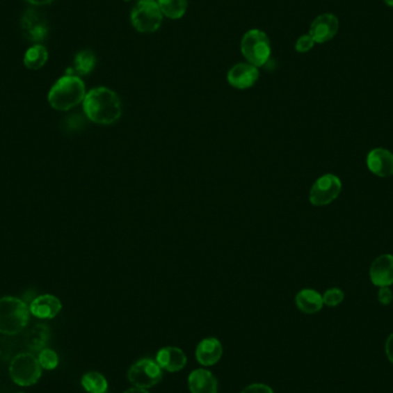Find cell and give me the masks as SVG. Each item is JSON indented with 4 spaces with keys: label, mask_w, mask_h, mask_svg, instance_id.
Wrapping results in <instances>:
<instances>
[{
    "label": "cell",
    "mask_w": 393,
    "mask_h": 393,
    "mask_svg": "<svg viewBox=\"0 0 393 393\" xmlns=\"http://www.w3.org/2000/svg\"><path fill=\"white\" fill-rule=\"evenodd\" d=\"M10 378L20 387H31L42 376V366L38 358L30 353L17 354L10 364Z\"/></svg>",
    "instance_id": "cell-5"
},
{
    "label": "cell",
    "mask_w": 393,
    "mask_h": 393,
    "mask_svg": "<svg viewBox=\"0 0 393 393\" xmlns=\"http://www.w3.org/2000/svg\"><path fill=\"white\" fill-rule=\"evenodd\" d=\"M259 75L258 67L248 63H237L229 70L228 82L236 89H248L255 86Z\"/></svg>",
    "instance_id": "cell-11"
},
{
    "label": "cell",
    "mask_w": 393,
    "mask_h": 393,
    "mask_svg": "<svg viewBox=\"0 0 393 393\" xmlns=\"http://www.w3.org/2000/svg\"><path fill=\"white\" fill-rule=\"evenodd\" d=\"M28 1L33 5H36V6H42V5L52 3L53 0H28Z\"/></svg>",
    "instance_id": "cell-30"
},
{
    "label": "cell",
    "mask_w": 393,
    "mask_h": 393,
    "mask_svg": "<svg viewBox=\"0 0 393 393\" xmlns=\"http://www.w3.org/2000/svg\"><path fill=\"white\" fill-rule=\"evenodd\" d=\"M61 303L51 294H44L35 298L30 304V313L38 319H53L61 311Z\"/></svg>",
    "instance_id": "cell-14"
},
{
    "label": "cell",
    "mask_w": 393,
    "mask_h": 393,
    "mask_svg": "<svg viewBox=\"0 0 393 393\" xmlns=\"http://www.w3.org/2000/svg\"><path fill=\"white\" fill-rule=\"evenodd\" d=\"M385 352H387L389 360L393 364V334H391L387 338V344H385Z\"/></svg>",
    "instance_id": "cell-29"
},
{
    "label": "cell",
    "mask_w": 393,
    "mask_h": 393,
    "mask_svg": "<svg viewBox=\"0 0 393 393\" xmlns=\"http://www.w3.org/2000/svg\"><path fill=\"white\" fill-rule=\"evenodd\" d=\"M189 389L192 393H216L218 380L209 370H193L189 376Z\"/></svg>",
    "instance_id": "cell-16"
},
{
    "label": "cell",
    "mask_w": 393,
    "mask_h": 393,
    "mask_svg": "<svg viewBox=\"0 0 393 393\" xmlns=\"http://www.w3.org/2000/svg\"><path fill=\"white\" fill-rule=\"evenodd\" d=\"M367 166L370 172L378 177L393 175V154L387 149L377 147L368 153Z\"/></svg>",
    "instance_id": "cell-12"
},
{
    "label": "cell",
    "mask_w": 393,
    "mask_h": 393,
    "mask_svg": "<svg viewBox=\"0 0 393 393\" xmlns=\"http://www.w3.org/2000/svg\"><path fill=\"white\" fill-rule=\"evenodd\" d=\"M323 304L327 305L329 307H336L344 300V292L341 289L332 288L324 292Z\"/></svg>",
    "instance_id": "cell-25"
},
{
    "label": "cell",
    "mask_w": 393,
    "mask_h": 393,
    "mask_svg": "<svg viewBox=\"0 0 393 393\" xmlns=\"http://www.w3.org/2000/svg\"><path fill=\"white\" fill-rule=\"evenodd\" d=\"M49 53L47 49L40 44L33 45L24 54V63L28 70H40L47 63Z\"/></svg>",
    "instance_id": "cell-19"
},
{
    "label": "cell",
    "mask_w": 393,
    "mask_h": 393,
    "mask_svg": "<svg viewBox=\"0 0 393 393\" xmlns=\"http://www.w3.org/2000/svg\"><path fill=\"white\" fill-rule=\"evenodd\" d=\"M83 109L93 122L112 125L121 118V102L114 91L107 88H96L86 93L83 100Z\"/></svg>",
    "instance_id": "cell-1"
},
{
    "label": "cell",
    "mask_w": 393,
    "mask_h": 393,
    "mask_svg": "<svg viewBox=\"0 0 393 393\" xmlns=\"http://www.w3.org/2000/svg\"><path fill=\"white\" fill-rule=\"evenodd\" d=\"M38 361H40V366L44 369L52 370L56 368V366L59 364V358L54 351L50 350V348H44V350L40 351Z\"/></svg>",
    "instance_id": "cell-24"
},
{
    "label": "cell",
    "mask_w": 393,
    "mask_h": 393,
    "mask_svg": "<svg viewBox=\"0 0 393 393\" xmlns=\"http://www.w3.org/2000/svg\"><path fill=\"white\" fill-rule=\"evenodd\" d=\"M21 29L26 40L40 43L49 33V24L43 14L35 10H26L21 20Z\"/></svg>",
    "instance_id": "cell-9"
},
{
    "label": "cell",
    "mask_w": 393,
    "mask_h": 393,
    "mask_svg": "<svg viewBox=\"0 0 393 393\" xmlns=\"http://www.w3.org/2000/svg\"><path fill=\"white\" fill-rule=\"evenodd\" d=\"M387 6L393 7V0H384Z\"/></svg>",
    "instance_id": "cell-32"
},
{
    "label": "cell",
    "mask_w": 393,
    "mask_h": 393,
    "mask_svg": "<svg viewBox=\"0 0 393 393\" xmlns=\"http://www.w3.org/2000/svg\"><path fill=\"white\" fill-rule=\"evenodd\" d=\"M241 393H274L271 390V387L268 385H264V384H252V385H248V387H245L244 390Z\"/></svg>",
    "instance_id": "cell-28"
},
{
    "label": "cell",
    "mask_w": 393,
    "mask_h": 393,
    "mask_svg": "<svg viewBox=\"0 0 393 393\" xmlns=\"http://www.w3.org/2000/svg\"><path fill=\"white\" fill-rule=\"evenodd\" d=\"M96 66V56L93 51L84 50L75 56L74 60V68L67 72V75H73L72 72L79 74V75H88L93 72Z\"/></svg>",
    "instance_id": "cell-21"
},
{
    "label": "cell",
    "mask_w": 393,
    "mask_h": 393,
    "mask_svg": "<svg viewBox=\"0 0 393 393\" xmlns=\"http://www.w3.org/2000/svg\"><path fill=\"white\" fill-rule=\"evenodd\" d=\"M126 1H129V0H126Z\"/></svg>",
    "instance_id": "cell-33"
},
{
    "label": "cell",
    "mask_w": 393,
    "mask_h": 393,
    "mask_svg": "<svg viewBox=\"0 0 393 393\" xmlns=\"http://www.w3.org/2000/svg\"><path fill=\"white\" fill-rule=\"evenodd\" d=\"M297 307L306 314H315L323 307V298L317 291L304 289L296 296Z\"/></svg>",
    "instance_id": "cell-18"
},
{
    "label": "cell",
    "mask_w": 393,
    "mask_h": 393,
    "mask_svg": "<svg viewBox=\"0 0 393 393\" xmlns=\"http://www.w3.org/2000/svg\"><path fill=\"white\" fill-rule=\"evenodd\" d=\"M392 300L393 294L390 287H380V291H378V301L380 304L389 305L391 304Z\"/></svg>",
    "instance_id": "cell-27"
},
{
    "label": "cell",
    "mask_w": 393,
    "mask_h": 393,
    "mask_svg": "<svg viewBox=\"0 0 393 393\" xmlns=\"http://www.w3.org/2000/svg\"><path fill=\"white\" fill-rule=\"evenodd\" d=\"M161 367L156 361L143 359L132 364L128 373V378L136 387L147 389L161 380Z\"/></svg>",
    "instance_id": "cell-8"
},
{
    "label": "cell",
    "mask_w": 393,
    "mask_h": 393,
    "mask_svg": "<svg viewBox=\"0 0 393 393\" xmlns=\"http://www.w3.org/2000/svg\"><path fill=\"white\" fill-rule=\"evenodd\" d=\"M370 280L380 288L393 284V255H382L374 260L370 267Z\"/></svg>",
    "instance_id": "cell-13"
},
{
    "label": "cell",
    "mask_w": 393,
    "mask_h": 393,
    "mask_svg": "<svg viewBox=\"0 0 393 393\" xmlns=\"http://www.w3.org/2000/svg\"><path fill=\"white\" fill-rule=\"evenodd\" d=\"M241 51L248 63L255 67L264 66L271 58V40L262 30H248L241 40Z\"/></svg>",
    "instance_id": "cell-4"
},
{
    "label": "cell",
    "mask_w": 393,
    "mask_h": 393,
    "mask_svg": "<svg viewBox=\"0 0 393 393\" xmlns=\"http://www.w3.org/2000/svg\"><path fill=\"white\" fill-rule=\"evenodd\" d=\"M157 3L162 14L172 20L183 17L188 8V0H158Z\"/></svg>",
    "instance_id": "cell-22"
},
{
    "label": "cell",
    "mask_w": 393,
    "mask_h": 393,
    "mask_svg": "<svg viewBox=\"0 0 393 393\" xmlns=\"http://www.w3.org/2000/svg\"><path fill=\"white\" fill-rule=\"evenodd\" d=\"M50 339V330L44 324H37L26 336V345L30 350L42 351L47 347Z\"/></svg>",
    "instance_id": "cell-20"
},
{
    "label": "cell",
    "mask_w": 393,
    "mask_h": 393,
    "mask_svg": "<svg viewBox=\"0 0 393 393\" xmlns=\"http://www.w3.org/2000/svg\"><path fill=\"white\" fill-rule=\"evenodd\" d=\"M131 24L139 33H154L163 19L156 0H139L131 12Z\"/></svg>",
    "instance_id": "cell-6"
},
{
    "label": "cell",
    "mask_w": 393,
    "mask_h": 393,
    "mask_svg": "<svg viewBox=\"0 0 393 393\" xmlns=\"http://www.w3.org/2000/svg\"><path fill=\"white\" fill-rule=\"evenodd\" d=\"M339 30V20L334 14H321L312 22L310 28V36L315 43H326L332 40Z\"/></svg>",
    "instance_id": "cell-10"
},
{
    "label": "cell",
    "mask_w": 393,
    "mask_h": 393,
    "mask_svg": "<svg viewBox=\"0 0 393 393\" xmlns=\"http://www.w3.org/2000/svg\"><path fill=\"white\" fill-rule=\"evenodd\" d=\"M86 86L77 75H66L56 81L49 93V103L56 111H68L86 98Z\"/></svg>",
    "instance_id": "cell-2"
},
{
    "label": "cell",
    "mask_w": 393,
    "mask_h": 393,
    "mask_svg": "<svg viewBox=\"0 0 393 393\" xmlns=\"http://www.w3.org/2000/svg\"><path fill=\"white\" fill-rule=\"evenodd\" d=\"M223 348L216 338L202 339L197 346L195 358L202 366H213L221 359Z\"/></svg>",
    "instance_id": "cell-15"
},
{
    "label": "cell",
    "mask_w": 393,
    "mask_h": 393,
    "mask_svg": "<svg viewBox=\"0 0 393 393\" xmlns=\"http://www.w3.org/2000/svg\"><path fill=\"white\" fill-rule=\"evenodd\" d=\"M30 310L19 298L3 297L0 299V334H19L29 321Z\"/></svg>",
    "instance_id": "cell-3"
},
{
    "label": "cell",
    "mask_w": 393,
    "mask_h": 393,
    "mask_svg": "<svg viewBox=\"0 0 393 393\" xmlns=\"http://www.w3.org/2000/svg\"><path fill=\"white\" fill-rule=\"evenodd\" d=\"M125 393H149L145 389H141V387H134V389H130V390L127 391Z\"/></svg>",
    "instance_id": "cell-31"
},
{
    "label": "cell",
    "mask_w": 393,
    "mask_h": 393,
    "mask_svg": "<svg viewBox=\"0 0 393 393\" xmlns=\"http://www.w3.org/2000/svg\"><path fill=\"white\" fill-rule=\"evenodd\" d=\"M82 385L90 393H105L107 390V380L102 374L91 371L83 376Z\"/></svg>",
    "instance_id": "cell-23"
},
{
    "label": "cell",
    "mask_w": 393,
    "mask_h": 393,
    "mask_svg": "<svg viewBox=\"0 0 393 393\" xmlns=\"http://www.w3.org/2000/svg\"><path fill=\"white\" fill-rule=\"evenodd\" d=\"M157 362L160 367L174 373L185 367L186 357L179 347H163L157 354Z\"/></svg>",
    "instance_id": "cell-17"
},
{
    "label": "cell",
    "mask_w": 393,
    "mask_h": 393,
    "mask_svg": "<svg viewBox=\"0 0 393 393\" xmlns=\"http://www.w3.org/2000/svg\"><path fill=\"white\" fill-rule=\"evenodd\" d=\"M314 40L310 35H303L296 43V51L300 53L308 52L314 47Z\"/></svg>",
    "instance_id": "cell-26"
},
{
    "label": "cell",
    "mask_w": 393,
    "mask_h": 393,
    "mask_svg": "<svg viewBox=\"0 0 393 393\" xmlns=\"http://www.w3.org/2000/svg\"><path fill=\"white\" fill-rule=\"evenodd\" d=\"M342 181L334 174H326L317 179L310 192V202L314 206H327L339 197Z\"/></svg>",
    "instance_id": "cell-7"
}]
</instances>
